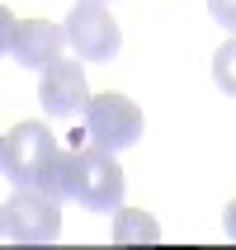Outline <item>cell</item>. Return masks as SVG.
<instances>
[{
  "label": "cell",
  "instance_id": "6da1fadb",
  "mask_svg": "<svg viewBox=\"0 0 236 250\" xmlns=\"http://www.w3.org/2000/svg\"><path fill=\"white\" fill-rule=\"evenodd\" d=\"M142 127H147L142 109L128 95H118V90H104V95L85 99V137H90V146L128 151V146H137Z\"/></svg>",
  "mask_w": 236,
  "mask_h": 250
},
{
  "label": "cell",
  "instance_id": "7a4b0ae2",
  "mask_svg": "<svg viewBox=\"0 0 236 250\" xmlns=\"http://www.w3.org/2000/svg\"><path fill=\"white\" fill-rule=\"evenodd\" d=\"M76 203L85 212H113L123 208V170L104 146H81L76 151Z\"/></svg>",
  "mask_w": 236,
  "mask_h": 250
},
{
  "label": "cell",
  "instance_id": "3957f363",
  "mask_svg": "<svg viewBox=\"0 0 236 250\" xmlns=\"http://www.w3.org/2000/svg\"><path fill=\"white\" fill-rule=\"evenodd\" d=\"M62 33H66V47L81 62H113L118 57V24L95 0H76V10L66 14Z\"/></svg>",
  "mask_w": 236,
  "mask_h": 250
},
{
  "label": "cell",
  "instance_id": "277c9868",
  "mask_svg": "<svg viewBox=\"0 0 236 250\" xmlns=\"http://www.w3.org/2000/svg\"><path fill=\"white\" fill-rule=\"evenodd\" d=\"M5 222H10V236L24 241V246H47V241L62 236L57 198L43 194V189H19V194L5 203Z\"/></svg>",
  "mask_w": 236,
  "mask_h": 250
},
{
  "label": "cell",
  "instance_id": "5b68a950",
  "mask_svg": "<svg viewBox=\"0 0 236 250\" xmlns=\"http://www.w3.org/2000/svg\"><path fill=\"white\" fill-rule=\"evenodd\" d=\"M52 151H57V137L43 123L10 127V137H5V180H10L14 189H33L38 170L52 161Z\"/></svg>",
  "mask_w": 236,
  "mask_h": 250
},
{
  "label": "cell",
  "instance_id": "8992f818",
  "mask_svg": "<svg viewBox=\"0 0 236 250\" xmlns=\"http://www.w3.org/2000/svg\"><path fill=\"white\" fill-rule=\"evenodd\" d=\"M85 99H90V90H85V66L57 57L52 66L43 71V81H38L43 113H47V118H71V113L85 109Z\"/></svg>",
  "mask_w": 236,
  "mask_h": 250
},
{
  "label": "cell",
  "instance_id": "52a82bcc",
  "mask_svg": "<svg viewBox=\"0 0 236 250\" xmlns=\"http://www.w3.org/2000/svg\"><path fill=\"white\" fill-rule=\"evenodd\" d=\"M62 42L66 33L52 24V19H19L14 24V38H10V57L28 71H47L62 57Z\"/></svg>",
  "mask_w": 236,
  "mask_h": 250
},
{
  "label": "cell",
  "instance_id": "ba28073f",
  "mask_svg": "<svg viewBox=\"0 0 236 250\" xmlns=\"http://www.w3.org/2000/svg\"><path fill=\"white\" fill-rule=\"evenodd\" d=\"M33 189H43V194H52L57 203H66V198H76V151H62L57 146L52 161L38 170V180H33Z\"/></svg>",
  "mask_w": 236,
  "mask_h": 250
},
{
  "label": "cell",
  "instance_id": "9c48e42d",
  "mask_svg": "<svg viewBox=\"0 0 236 250\" xmlns=\"http://www.w3.org/2000/svg\"><path fill=\"white\" fill-rule=\"evenodd\" d=\"M113 241L118 246H128V241H161V227L151 222V212L113 208Z\"/></svg>",
  "mask_w": 236,
  "mask_h": 250
},
{
  "label": "cell",
  "instance_id": "30bf717a",
  "mask_svg": "<svg viewBox=\"0 0 236 250\" xmlns=\"http://www.w3.org/2000/svg\"><path fill=\"white\" fill-rule=\"evenodd\" d=\"M213 81L222 85L227 95H236V33L213 52Z\"/></svg>",
  "mask_w": 236,
  "mask_h": 250
},
{
  "label": "cell",
  "instance_id": "8fae6325",
  "mask_svg": "<svg viewBox=\"0 0 236 250\" xmlns=\"http://www.w3.org/2000/svg\"><path fill=\"white\" fill-rule=\"evenodd\" d=\"M208 14L227 28V33H236V0H208Z\"/></svg>",
  "mask_w": 236,
  "mask_h": 250
},
{
  "label": "cell",
  "instance_id": "7c38bea8",
  "mask_svg": "<svg viewBox=\"0 0 236 250\" xmlns=\"http://www.w3.org/2000/svg\"><path fill=\"white\" fill-rule=\"evenodd\" d=\"M14 24H19V19H14V14L5 10V5H0V57L10 52V38H14Z\"/></svg>",
  "mask_w": 236,
  "mask_h": 250
},
{
  "label": "cell",
  "instance_id": "4fadbf2b",
  "mask_svg": "<svg viewBox=\"0 0 236 250\" xmlns=\"http://www.w3.org/2000/svg\"><path fill=\"white\" fill-rule=\"evenodd\" d=\"M227 236L236 241V198H232V203H227Z\"/></svg>",
  "mask_w": 236,
  "mask_h": 250
},
{
  "label": "cell",
  "instance_id": "5bb4252c",
  "mask_svg": "<svg viewBox=\"0 0 236 250\" xmlns=\"http://www.w3.org/2000/svg\"><path fill=\"white\" fill-rule=\"evenodd\" d=\"M5 231H10V222H5V203H0V236H5Z\"/></svg>",
  "mask_w": 236,
  "mask_h": 250
},
{
  "label": "cell",
  "instance_id": "9a60e30c",
  "mask_svg": "<svg viewBox=\"0 0 236 250\" xmlns=\"http://www.w3.org/2000/svg\"><path fill=\"white\" fill-rule=\"evenodd\" d=\"M0 175H5V137H0Z\"/></svg>",
  "mask_w": 236,
  "mask_h": 250
},
{
  "label": "cell",
  "instance_id": "2e32d148",
  "mask_svg": "<svg viewBox=\"0 0 236 250\" xmlns=\"http://www.w3.org/2000/svg\"><path fill=\"white\" fill-rule=\"evenodd\" d=\"M95 5H104V0H95Z\"/></svg>",
  "mask_w": 236,
  "mask_h": 250
}]
</instances>
